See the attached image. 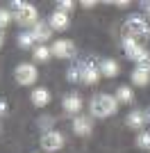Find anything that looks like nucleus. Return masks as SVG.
<instances>
[{
    "label": "nucleus",
    "mask_w": 150,
    "mask_h": 153,
    "mask_svg": "<svg viewBox=\"0 0 150 153\" xmlns=\"http://www.w3.org/2000/svg\"><path fill=\"white\" fill-rule=\"evenodd\" d=\"M100 69V73L105 78H114V76H118V64L114 62V59H105V62L98 66Z\"/></svg>",
    "instance_id": "14"
},
{
    "label": "nucleus",
    "mask_w": 150,
    "mask_h": 153,
    "mask_svg": "<svg viewBox=\"0 0 150 153\" xmlns=\"http://www.w3.org/2000/svg\"><path fill=\"white\" fill-rule=\"evenodd\" d=\"M52 121H55L52 117H41V119H39V128H41L43 133H48V130H52Z\"/></svg>",
    "instance_id": "21"
},
{
    "label": "nucleus",
    "mask_w": 150,
    "mask_h": 153,
    "mask_svg": "<svg viewBox=\"0 0 150 153\" xmlns=\"http://www.w3.org/2000/svg\"><path fill=\"white\" fill-rule=\"evenodd\" d=\"M14 19V14L9 9H0V27H7V23Z\"/></svg>",
    "instance_id": "22"
},
{
    "label": "nucleus",
    "mask_w": 150,
    "mask_h": 153,
    "mask_svg": "<svg viewBox=\"0 0 150 153\" xmlns=\"http://www.w3.org/2000/svg\"><path fill=\"white\" fill-rule=\"evenodd\" d=\"M48 25L52 27V30H57V32L68 30V14H64V12H59V9H57V12L52 14V16H50Z\"/></svg>",
    "instance_id": "11"
},
{
    "label": "nucleus",
    "mask_w": 150,
    "mask_h": 153,
    "mask_svg": "<svg viewBox=\"0 0 150 153\" xmlns=\"http://www.w3.org/2000/svg\"><path fill=\"white\" fill-rule=\"evenodd\" d=\"M64 112H68V114H77L82 110V98L77 94H68L66 98H64Z\"/></svg>",
    "instance_id": "12"
},
{
    "label": "nucleus",
    "mask_w": 150,
    "mask_h": 153,
    "mask_svg": "<svg viewBox=\"0 0 150 153\" xmlns=\"http://www.w3.org/2000/svg\"><path fill=\"white\" fill-rule=\"evenodd\" d=\"M143 7H146V9H148V12H150V2H146V5H143Z\"/></svg>",
    "instance_id": "30"
},
{
    "label": "nucleus",
    "mask_w": 150,
    "mask_h": 153,
    "mask_svg": "<svg viewBox=\"0 0 150 153\" xmlns=\"http://www.w3.org/2000/svg\"><path fill=\"white\" fill-rule=\"evenodd\" d=\"M2 41H5V37H2V32H0V48H2Z\"/></svg>",
    "instance_id": "29"
},
{
    "label": "nucleus",
    "mask_w": 150,
    "mask_h": 153,
    "mask_svg": "<svg viewBox=\"0 0 150 153\" xmlns=\"http://www.w3.org/2000/svg\"><path fill=\"white\" fill-rule=\"evenodd\" d=\"M59 12H64V14H68V9H73V2H71V0H62V2H59Z\"/></svg>",
    "instance_id": "24"
},
{
    "label": "nucleus",
    "mask_w": 150,
    "mask_h": 153,
    "mask_svg": "<svg viewBox=\"0 0 150 153\" xmlns=\"http://www.w3.org/2000/svg\"><path fill=\"white\" fill-rule=\"evenodd\" d=\"M137 64H139L137 69H143V71H148V73H150V57H148V55H146L141 62H137Z\"/></svg>",
    "instance_id": "25"
},
{
    "label": "nucleus",
    "mask_w": 150,
    "mask_h": 153,
    "mask_svg": "<svg viewBox=\"0 0 150 153\" xmlns=\"http://www.w3.org/2000/svg\"><path fill=\"white\" fill-rule=\"evenodd\" d=\"M50 55H52V53H50L48 46H37V48H34V59H37V62H48Z\"/></svg>",
    "instance_id": "19"
},
{
    "label": "nucleus",
    "mask_w": 150,
    "mask_h": 153,
    "mask_svg": "<svg viewBox=\"0 0 150 153\" xmlns=\"http://www.w3.org/2000/svg\"><path fill=\"white\" fill-rule=\"evenodd\" d=\"M125 37L134 39L137 44L143 46V41L150 37V27H148L143 16H130V19L125 21Z\"/></svg>",
    "instance_id": "2"
},
{
    "label": "nucleus",
    "mask_w": 150,
    "mask_h": 153,
    "mask_svg": "<svg viewBox=\"0 0 150 153\" xmlns=\"http://www.w3.org/2000/svg\"><path fill=\"white\" fill-rule=\"evenodd\" d=\"M116 101L118 103H132L134 101V91L123 85V87H118V91H116Z\"/></svg>",
    "instance_id": "17"
},
{
    "label": "nucleus",
    "mask_w": 150,
    "mask_h": 153,
    "mask_svg": "<svg viewBox=\"0 0 150 153\" xmlns=\"http://www.w3.org/2000/svg\"><path fill=\"white\" fill-rule=\"evenodd\" d=\"M123 48H125V55H127L130 59H134V62H141V59H143L146 55H148L143 46H141V44H137L134 39H127V37L123 39Z\"/></svg>",
    "instance_id": "8"
},
{
    "label": "nucleus",
    "mask_w": 150,
    "mask_h": 153,
    "mask_svg": "<svg viewBox=\"0 0 150 153\" xmlns=\"http://www.w3.org/2000/svg\"><path fill=\"white\" fill-rule=\"evenodd\" d=\"M37 66L34 64H18L16 71H14V78H16V82L23 85V87H30V85L37 82Z\"/></svg>",
    "instance_id": "4"
},
{
    "label": "nucleus",
    "mask_w": 150,
    "mask_h": 153,
    "mask_svg": "<svg viewBox=\"0 0 150 153\" xmlns=\"http://www.w3.org/2000/svg\"><path fill=\"white\" fill-rule=\"evenodd\" d=\"M143 119H146V123H150V108L143 112Z\"/></svg>",
    "instance_id": "28"
},
{
    "label": "nucleus",
    "mask_w": 150,
    "mask_h": 153,
    "mask_svg": "<svg viewBox=\"0 0 150 153\" xmlns=\"http://www.w3.org/2000/svg\"><path fill=\"white\" fill-rule=\"evenodd\" d=\"M50 53L59 59H71V57H75V44L71 39H57L52 44V48H50Z\"/></svg>",
    "instance_id": "5"
},
{
    "label": "nucleus",
    "mask_w": 150,
    "mask_h": 153,
    "mask_svg": "<svg viewBox=\"0 0 150 153\" xmlns=\"http://www.w3.org/2000/svg\"><path fill=\"white\" fill-rule=\"evenodd\" d=\"M66 78H68V82H75V80H80V69L71 66V69L66 71Z\"/></svg>",
    "instance_id": "23"
},
{
    "label": "nucleus",
    "mask_w": 150,
    "mask_h": 153,
    "mask_svg": "<svg viewBox=\"0 0 150 153\" xmlns=\"http://www.w3.org/2000/svg\"><path fill=\"white\" fill-rule=\"evenodd\" d=\"M116 110H118V101L112 94H98L91 98V114L98 117V119L116 114Z\"/></svg>",
    "instance_id": "1"
},
{
    "label": "nucleus",
    "mask_w": 150,
    "mask_h": 153,
    "mask_svg": "<svg viewBox=\"0 0 150 153\" xmlns=\"http://www.w3.org/2000/svg\"><path fill=\"white\" fill-rule=\"evenodd\" d=\"M91 130H93V123H91L89 117L77 114L73 119V133L77 135V137H87V135H91Z\"/></svg>",
    "instance_id": "9"
},
{
    "label": "nucleus",
    "mask_w": 150,
    "mask_h": 153,
    "mask_svg": "<svg viewBox=\"0 0 150 153\" xmlns=\"http://www.w3.org/2000/svg\"><path fill=\"white\" fill-rule=\"evenodd\" d=\"M137 146H139V149H148V151H150V133H139Z\"/></svg>",
    "instance_id": "20"
},
{
    "label": "nucleus",
    "mask_w": 150,
    "mask_h": 153,
    "mask_svg": "<svg viewBox=\"0 0 150 153\" xmlns=\"http://www.w3.org/2000/svg\"><path fill=\"white\" fill-rule=\"evenodd\" d=\"M30 98H32V103H34L37 108H46V105L50 103V91L46 89V87H37V89L32 91Z\"/></svg>",
    "instance_id": "13"
},
{
    "label": "nucleus",
    "mask_w": 150,
    "mask_h": 153,
    "mask_svg": "<svg viewBox=\"0 0 150 153\" xmlns=\"http://www.w3.org/2000/svg\"><path fill=\"white\" fill-rule=\"evenodd\" d=\"M5 112H7V103L0 98V114H5Z\"/></svg>",
    "instance_id": "27"
},
{
    "label": "nucleus",
    "mask_w": 150,
    "mask_h": 153,
    "mask_svg": "<svg viewBox=\"0 0 150 153\" xmlns=\"http://www.w3.org/2000/svg\"><path fill=\"white\" fill-rule=\"evenodd\" d=\"M82 7H87V9H91V7H96V0H84V2H82Z\"/></svg>",
    "instance_id": "26"
},
{
    "label": "nucleus",
    "mask_w": 150,
    "mask_h": 153,
    "mask_svg": "<svg viewBox=\"0 0 150 153\" xmlns=\"http://www.w3.org/2000/svg\"><path fill=\"white\" fill-rule=\"evenodd\" d=\"M41 146H43V151H59L64 146V135L57 130H48L41 137Z\"/></svg>",
    "instance_id": "6"
},
{
    "label": "nucleus",
    "mask_w": 150,
    "mask_h": 153,
    "mask_svg": "<svg viewBox=\"0 0 150 153\" xmlns=\"http://www.w3.org/2000/svg\"><path fill=\"white\" fill-rule=\"evenodd\" d=\"M14 7H16L14 19L18 21L21 25L34 27V25L39 23V21H37V9H34V5H30V2H21V0H14Z\"/></svg>",
    "instance_id": "3"
},
{
    "label": "nucleus",
    "mask_w": 150,
    "mask_h": 153,
    "mask_svg": "<svg viewBox=\"0 0 150 153\" xmlns=\"http://www.w3.org/2000/svg\"><path fill=\"white\" fill-rule=\"evenodd\" d=\"M34 44H37V41H34V37H32V32H30V30H27V32H21V34H18V46L23 48V51L32 48Z\"/></svg>",
    "instance_id": "18"
},
{
    "label": "nucleus",
    "mask_w": 150,
    "mask_h": 153,
    "mask_svg": "<svg viewBox=\"0 0 150 153\" xmlns=\"http://www.w3.org/2000/svg\"><path fill=\"white\" fill-rule=\"evenodd\" d=\"M80 80L84 85H96L100 80V69L96 66L93 62H84L80 66Z\"/></svg>",
    "instance_id": "7"
},
{
    "label": "nucleus",
    "mask_w": 150,
    "mask_h": 153,
    "mask_svg": "<svg viewBox=\"0 0 150 153\" xmlns=\"http://www.w3.org/2000/svg\"><path fill=\"white\" fill-rule=\"evenodd\" d=\"M146 123V119H143V112H139V110H134V112H130V114H127V126L130 128H141Z\"/></svg>",
    "instance_id": "16"
},
{
    "label": "nucleus",
    "mask_w": 150,
    "mask_h": 153,
    "mask_svg": "<svg viewBox=\"0 0 150 153\" xmlns=\"http://www.w3.org/2000/svg\"><path fill=\"white\" fill-rule=\"evenodd\" d=\"M32 37H34V41H39V46L43 44V41H48L50 39V34H52V27L48 25V23H41V21H39L37 25L32 27Z\"/></svg>",
    "instance_id": "10"
},
{
    "label": "nucleus",
    "mask_w": 150,
    "mask_h": 153,
    "mask_svg": "<svg viewBox=\"0 0 150 153\" xmlns=\"http://www.w3.org/2000/svg\"><path fill=\"white\" fill-rule=\"evenodd\" d=\"M132 82L137 85V87H146L150 82V73L143 71V69H134L132 71Z\"/></svg>",
    "instance_id": "15"
}]
</instances>
